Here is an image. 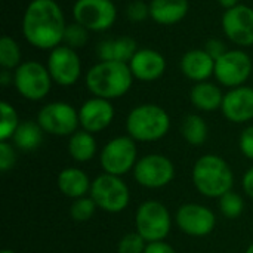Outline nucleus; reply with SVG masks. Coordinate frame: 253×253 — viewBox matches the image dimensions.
I'll return each mask as SVG.
<instances>
[{"label":"nucleus","mask_w":253,"mask_h":253,"mask_svg":"<svg viewBox=\"0 0 253 253\" xmlns=\"http://www.w3.org/2000/svg\"><path fill=\"white\" fill-rule=\"evenodd\" d=\"M65 27V16L56 0H31L21 24L27 43L40 50H52L62 44Z\"/></svg>","instance_id":"nucleus-1"},{"label":"nucleus","mask_w":253,"mask_h":253,"mask_svg":"<svg viewBox=\"0 0 253 253\" xmlns=\"http://www.w3.org/2000/svg\"><path fill=\"white\" fill-rule=\"evenodd\" d=\"M133 74L129 64L117 61H99L92 65L84 76V83L87 90L98 98L117 99L125 96L132 84Z\"/></svg>","instance_id":"nucleus-2"},{"label":"nucleus","mask_w":253,"mask_h":253,"mask_svg":"<svg viewBox=\"0 0 253 253\" xmlns=\"http://www.w3.org/2000/svg\"><path fill=\"white\" fill-rule=\"evenodd\" d=\"M193 184L200 194L209 199H219L231 191L234 173L230 165L216 154L202 156L193 166Z\"/></svg>","instance_id":"nucleus-3"},{"label":"nucleus","mask_w":253,"mask_h":253,"mask_svg":"<svg viewBox=\"0 0 253 253\" xmlns=\"http://www.w3.org/2000/svg\"><path fill=\"white\" fill-rule=\"evenodd\" d=\"M170 117L157 104H141L130 110L126 119L127 135L141 142H154L168 135Z\"/></svg>","instance_id":"nucleus-4"},{"label":"nucleus","mask_w":253,"mask_h":253,"mask_svg":"<svg viewBox=\"0 0 253 253\" xmlns=\"http://www.w3.org/2000/svg\"><path fill=\"white\" fill-rule=\"evenodd\" d=\"M52 77L46 65L37 61H24L13 70V86L28 101L44 99L52 89Z\"/></svg>","instance_id":"nucleus-5"},{"label":"nucleus","mask_w":253,"mask_h":253,"mask_svg":"<svg viewBox=\"0 0 253 253\" xmlns=\"http://www.w3.org/2000/svg\"><path fill=\"white\" fill-rule=\"evenodd\" d=\"M135 228L147 243L163 242L172 228L170 213L163 203L157 200H147L136 209Z\"/></svg>","instance_id":"nucleus-6"},{"label":"nucleus","mask_w":253,"mask_h":253,"mask_svg":"<svg viewBox=\"0 0 253 253\" xmlns=\"http://www.w3.org/2000/svg\"><path fill=\"white\" fill-rule=\"evenodd\" d=\"M90 197L101 211L119 213L129 206L130 191L122 176L102 173L92 181Z\"/></svg>","instance_id":"nucleus-7"},{"label":"nucleus","mask_w":253,"mask_h":253,"mask_svg":"<svg viewBox=\"0 0 253 253\" xmlns=\"http://www.w3.org/2000/svg\"><path fill=\"white\" fill-rule=\"evenodd\" d=\"M252 73V59L243 49H228L215 61L213 77L219 84L228 89L245 86Z\"/></svg>","instance_id":"nucleus-8"},{"label":"nucleus","mask_w":253,"mask_h":253,"mask_svg":"<svg viewBox=\"0 0 253 253\" xmlns=\"http://www.w3.org/2000/svg\"><path fill=\"white\" fill-rule=\"evenodd\" d=\"M37 123L43 132L55 136H71L80 126L79 110L71 104L55 101L43 105L37 114Z\"/></svg>","instance_id":"nucleus-9"},{"label":"nucleus","mask_w":253,"mask_h":253,"mask_svg":"<svg viewBox=\"0 0 253 253\" xmlns=\"http://www.w3.org/2000/svg\"><path fill=\"white\" fill-rule=\"evenodd\" d=\"M101 168L105 173L123 176L132 170L138 162V150L135 139L127 136H117L108 141L101 151Z\"/></svg>","instance_id":"nucleus-10"},{"label":"nucleus","mask_w":253,"mask_h":253,"mask_svg":"<svg viewBox=\"0 0 253 253\" xmlns=\"http://www.w3.org/2000/svg\"><path fill=\"white\" fill-rule=\"evenodd\" d=\"M73 18L89 31L101 33L116 24L117 7L113 0H76Z\"/></svg>","instance_id":"nucleus-11"},{"label":"nucleus","mask_w":253,"mask_h":253,"mask_svg":"<svg viewBox=\"0 0 253 253\" xmlns=\"http://www.w3.org/2000/svg\"><path fill=\"white\" fill-rule=\"evenodd\" d=\"M135 181L150 190L163 188L175 178V166L163 154H147L133 168Z\"/></svg>","instance_id":"nucleus-12"},{"label":"nucleus","mask_w":253,"mask_h":253,"mask_svg":"<svg viewBox=\"0 0 253 253\" xmlns=\"http://www.w3.org/2000/svg\"><path fill=\"white\" fill-rule=\"evenodd\" d=\"M46 67L53 83L68 87L76 84L82 77V59L77 50L67 44H59L49 50Z\"/></svg>","instance_id":"nucleus-13"},{"label":"nucleus","mask_w":253,"mask_h":253,"mask_svg":"<svg viewBox=\"0 0 253 253\" xmlns=\"http://www.w3.org/2000/svg\"><path fill=\"white\" fill-rule=\"evenodd\" d=\"M221 25L231 43L240 47L253 46V7L240 3L227 9L222 15Z\"/></svg>","instance_id":"nucleus-14"},{"label":"nucleus","mask_w":253,"mask_h":253,"mask_svg":"<svg viewBox=\"0 0 253 253\" xmlns=\"http://www.w3.org/2000/svg\"><path fill=\"white\" fill-rule=\"evenodd\" d=\"M178 228L191 237H205L209 236L215 225H216V216L215 213L199 203H187L182 205L175 216Z\"/></svg>","instance_id":"nucleus-15"},{"label":"nucleus","mask_w":253,"mask_h":253,"mask_svg":"<svg viewBox=\"0 0 253 253\" xmlns=\"http://www.w3.org/2000/svg\"><path fill=\"white\" fill-rule=\"evenodd\" d=\"M79 120L83 130L90 133L102 132L114 120V107L111 101L93 96L79 108Z\"/></svg>","instance_id":"nucleus-16"},{"label":"nucleus","mask_w":253,"mask_h":253,"mask_svg":"<svg viewBox=\"0 0 253 253\" xmlns=\"http://www.w3.org/2000/svg\"><path fill=\"white\" fill-rule=\"evenodd\" d=\"M129 68L136 80L150 83L159 80L166 73L168 62L159 50L142 47L138 49L129 61Z\"/></svg>","instance_id":"nucleus-17"},{"label":"nucleus","mask_w":253,"mask_h":253,"mask_svg":"<svg viewBox=\"0 0 253 253\" xmlns=\"http://www.w3.org/2000/svg\"><path fill=\"white\" fill-rule=\"evenodd\" d=\"M221 111L233 123H248L253 120V87L239 86L224 95Z\"/></svg>","instance_id":"nucleus-18"},{"label":"nucleus","mask_w":253,"mask_h":253,"mask_svg":"<svg viewBox=\"0 0 253 253\" xmlns=\"http://www.w3.org/2000/svg\"><path fill=\"white\" fill-rule=\"evenodd\" d=\"M181 71L191 82H208L213 76L215 59L205 49H191L181 58Z\"/></svg>","instance_id":"nucleus-19"},{"label":"nucleus","mask_w":253,"mask_h":253,"mask_svg":"<svg viewBox=\"0 0 253 253\" xmlns=\"http://www.w3.org/2000/svg\"><path fill=\"white\" fill-rule=\"evenodd\" d=\"M190 12V0H151L150 18L165 27L179 24Z\"/></svg>","instance_id":"nucleus-20"},{"label":"nucleus","mask_w":253,"mask_h":253,"mask_svg":"<svg viewBox=\"0 0 253 253\" xmlns=\"http://www.w3.org/2000/svg\"><path fill=\"white\" fill-rule=\"evenodd\" d=\"M138 50L136 42L129 36H122L117 39H107L98 44L99 61H117L129 64L135 52Z\"/></svg>","instance_id":"nucleus-21"},{"label":"nucleus","mask_w":253,"mask_h":253,"mask_svg":"<svg viewBox=\"0 0 253 253\" xmlns=\"http://www.w3.org/2000/svg\"><path fill=\"white\" fill-rule=\"evenodd\" d=\"M224 92L221 87L212 82H200L196 83L190 90V101L194 105V108L200 111H215L221 110L222 101H224Z\"/></svg>","instance_id":"nucleus-22"},{"label":"nucleus","mask_w":253,"mask_h":253,"mask_svg":"<svg viewBox=\"0 0 253 253\" xmlns=\"http://www.w3.org/2000/svg\"><path fill=\"white\" fill-rule=\"evenodd\" d=\"M92 182L89 176L79 168H67L58 175V188L68 199H80L90 193Z\"/></svg>","instance_id":"nucleus-23"},{"label":"nucleus","mask_w":253,"mask_h":253,"mask_svg":"<svg viewBox=\"0 0 253 253\" xmlns=\"http://www.w3.org/2000/svg\"><path fill=\"white\" fill-rule=\"evenodd\" d=\"M68 154L79 163H87L96 154V139L87 130H77L70 136Z\"/></svg>","instance_id":"nucleus-24"},{"label":"nucleus","mask_w":253,"mask_h":253,"mask_svg":"<svg viewBox=\"0 0 253 253\" xmlns=\"http://www.w3.org/2000/svg\"><path fill=\"white\" fill-rule=\"evenodd\" d=\"M12 141L16 148L22 151H33L39 148L43 141V129L39 126L37 122H21Z\"/></svg>","instance_id":"nucleus-25"},{"label":"nucleus","mask_w":253,"mask_h":253,"mask_svg":"<svg viewBox=\"0 0 253 253\" xmlns=\"http://www.w3.org/2000/svg\"><path fill=\"white\" fill-rule=\"evenodd\" d=\"M181 133L190 145L197 147V145H202L206 142L208 135H209V129H208V125L202 116L188 114V116H185V119L182 122Z\"/></svg>","instance_id":"nucleus-26"},{"label":"nucleus","mask_w":253,"mask_h":253,"mask_svg":"<svg viewBox=\"0 0 253 253\" xmlns=\"http://www.w3.org/2000/svg\"><path fill=\"white\" fill-rule=\"evenodd\" d=\"M22 62V52L18 42L10 36H3L0 39V67L13 71Z\"/></svg>","instance_id":"nucleus-27"},{"label":"nucleus","mask_w":253,"mask_h":253,"mask_svg":"<svg viewBox=\"0 0 253 253\" xmlns=\"http://www.w3.org/2000/svg\"><path fill=\"white\" fill-rule=\"evenodd\" d=\"M0 114H1V122H0V141H9L13 138L18 126H19V117L13 105H10L6 101H1L0 104Z\"/></svg>","instance_id":"nucleus-28"},{"label":"nucleus","mask_w":253,"mask_h":253,"mask_svg":"<svg viewBox=\"0 0 253 253\" xmlns=\"http://www.w3.org/2000/svg\"><path fill=\"white\" fill-rule=\"evenodd\" d=\"M219 211L225 218L236 219L243 213L245 202L240 194H237L231 190V191L225 193L222 197H219Z\"/></svg>","instance_id":"nucleus-29"},{"label":"nucleus","mask_w":253,"mask_h":253,"mask_svg":"<svg viewBox=\"0 0 253 253\" xmlns=\"http://www.w3.org/2000/svg\"><path fill=\"white\" fill-rule=\"evenodd\" d=\"M87 40H89V30L87 28H84L83 25H80L77 22L67 24L62 44H67L71 49L77 50V49L86 46Z\"/></svg>","instance_id":"nucleus-30"},{"label":"nucleus","mask_w":253,"mask_h":253,"mask_svg":"<svg viewBox=\"0 0 253 253\" xmlns=\"http://www.w3.org/2000/svg\"><path fill=\"white\" fill-rule=\"evenodd\" d=\"M96 203L93 202L92 197H80V199H76L70 208V215L71 218L76 221V222H86L89 221L95 211H96Z\"/></svg>","instance_id":"nucleus-31"},{"label":"nucleus","mask_w":253,"mask_h":253,"mask_svg":"<svg viewBox=\"0 0 253 253\" xmlns=\"http://www.w3.org/2000/svg\"><path fill=\"white\" fill-rule=\"evenodd\" d=\"M147 248V242L142 239L141 234L129 233L122 237V240L117 245V252L119 253H144Z\"/></svg>","instance_id":"nucleus-32"},{"label":"nucleus","mask_w":253,"mask_h":253,"mask_svg":"<svg viewBox=\"0 0 253 253\" xmlns=\"http://www.w3.org/2000/svg\"><path fill=\"white\" fill-rule=\"evenodd\" d=\"M126 18L133 22L139 24L150 18V3H145L142 0H133L126 6Z\"/></svg>","instance_id":"nucleus-33"},{"label":"nucleus","mask_w":253,"mask_h":253,"mask_svg":"<svg viewBox=\"0 0 253 253\" xmlns=\"http://www.w3.org/2000/svg\"><path fill=\"white\" fill-rule=\"evenodd\" d=\"M16 163V151L9 141H0V170L4 173Z\"/></svg>","instance_id":"nucleus-34"},{"label":"nucleus","mask_w":253,"mask_h":253,"mask_svg":"<svg viewBox=\"0 0 253 253\" xmlns=\"http://www.w3.org/2000/svg\"><path fill=\"white\" fill-rule=\"evenodd\" d=\"M239 145H240L242 154L246 159L253 160V125L243 129L240 139H239Z\"/></svg>","instance_id":"nucleus-35"},{"label":"nucleus","mask_w":253,"mask_h":253,"mask_svg":"<svg viewBox=\"0 0 253 253\" xmlns=\"http://www.w3.org/2000/svg\"><path fill=\"white\" fill-rule=\"evenodd\" d=\"M215 61L218 59V58H221L228 49H227V46H225V43L222 42V40H219V39H209L208 42H206V44H205V47H203Z\"/></svg>","instance_id":"nucleus-36"},{"label":"nucleus","mask_w":253,"mask_h":253,"mask_svg":"<svg viewBox=\"0 0 253 253\" xmlns=\"http://www.w3.org/2000/svg\"><path fill=\"white\" fill-rule=\"evenodd\" d=\"M144 253H176V251L166 242H153L147 243Z\"/></svg>","instance_id":"nucleus-37"},{"label":"nucleus","mask_w":253,"mask_h":253,"mask_svg":"<svg viewBox=\"0 0 253 253\" xmlns=\"http://www.w3.org/2000/svg\"><path fill=\"white\" fill-rule=\"evenodd\" d=\"M242 185H243L245 193H246L251 199H253V166L245 173L243 181H242Z\"/></svg>","instance_id":"nucleus-38"},{"label":"nucleus","mask_w":253,"mask_h":253,"mask_svg":"<svg viewBox=\"0 0 253 253\" xmlns=\"http://www.w3.org/2000/svg\"><path fill=\"white\" fill-rule=\"evenodd\" d=\"M0 84L3 87L13 84V73L10 70H1L0 71Z\"/></svg>","instance_id":"nucleus-39"},{"label":"nucleus","mask_w":253,"mask_h":253,"mask_svg":"<svg viewBox=\"0 0 253 253\" xmlns=\"http://www.w3.org/2000/svg\"><path fill=\"white\" fill-rule=\"evenodd\" d=\"M218 3L227 10V9H231L237 4H240V0H218Z\"/></svg>","instance_id":"nucleus-40"},{"label":"nucleus","mask_w":253,"mask_h":253,"mask_svg":"<svg viewBox=\"0 0 253 253\" xmlns=\"http://www.w3.org/2000/svg\"><path fill=\"white\" fill-rule=\"evenodd\" d=\"M245 253H253V243L249 246V248H248V249H246V252Z\"/></svg>","instance_id":"nucleus-41"},{"label":"nucleus","mask_w":253,"mask_h":253,"mask_svg":"<svg viewBox=\"0 0 253 253\" xmlns=\"http://www.w3.org/2000/svg\"><path fill=\"white\" fill-rule=\"evenodd\" d=\"M0 253H15V252H13V251H10V249H3Z\"/></svg>","instance_id":"nucleus-42"},{"label":"nucleus","mask_w":253,"mask_h":253,"mask_svg":"<svg viewBox=\"0 0 253 253\" xmlns=\"http://www.w3.org/2000/svg\"><path fill=\"white\" fill-rule=\"evenodd\" d=\"M113 1H116V0H113Z\"/></svg>","instance_id":"nucleus-43"}]
</instances>
